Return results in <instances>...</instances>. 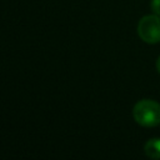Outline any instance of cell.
<instances>
[{
    "mask_svg": "<svg viewBox=\"0 0 160 160\" xmlns=\"http://www.w3.org/2000/svg\"><path fill=\"white\" fill-rule=\"evenodd\" d=\"M144 151L151 159H160V138L148 140L144 146Z\"/></svg>",
    "mask_w": 160,
    "mask_h": 160,
    "instance_id": "obj_3",
    "label": "cell"
},
{
    "mask_svg": "<svg viewBox=\"0 0 160 160\" xmlns=\"http://www.w3.org/2000/svg\"><path fill=\"white\" fill-rule=\"evenodd\" d=\"M138 34L142 41L156 44L160 41V18L159 15H146L138 24Z\"/></svg>",
    "mask_w": 160,
    "mask_h": 160,
    "instance_id": "obj_2",
    "label": "cell"
},
{
    "mask_svg": "<svg viewBox=\"0 0 160 160\" xmlns=\"http://www.w3.org/2000/svg\"><path fill=\"white\" fill-rule=\"evenodd\" d=\"M132 116L141 126H156L160 124V104L150 99L140 100L132 109Z\"/></svg>",
    "mask_w": 160,
    "mask_h": 160,
    "instance_id": "obj_1",
    "label": "cell"
},
{
    "mask_svg": "<svg viewBox=\"0 0 160 160\" xmlns=\"http://www.w3.org/2000/svg\"><path fill=\"white\" fill-rule=\"evenodd\" d=\"M156 69H158V71L160 72V56H159V59H158V61H156Z\"/></svg>",
    "mask_w": 160,
    "mask_h": 160,
    "instance_id": "obj_5",
    "label": "cell"
},
{
    "mask_svg": "<svg viewBox=\"0 0 160 160\" xmlns=\"http://www.w3.org/2000/svg\"><path fill=\"white\" fill-rule=\"evenodd\" d=\"M151 10L160 16V0H152L151 1Z\"/></svg>",
    "mask_w": 160,
    "mask_h": 160,
    "instance_id": "obj_4",
    "label": "cell"
}]
</instances>
